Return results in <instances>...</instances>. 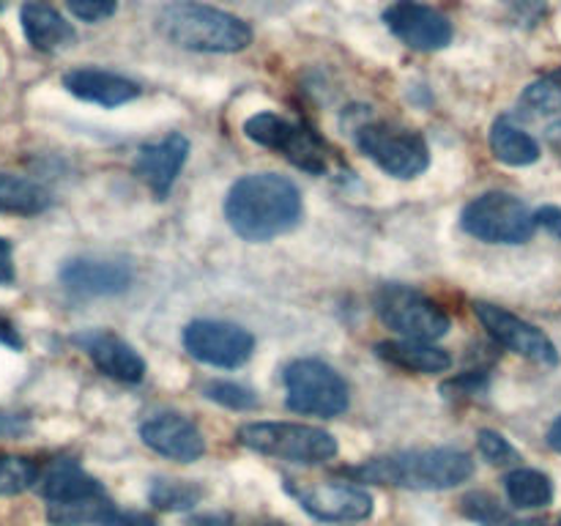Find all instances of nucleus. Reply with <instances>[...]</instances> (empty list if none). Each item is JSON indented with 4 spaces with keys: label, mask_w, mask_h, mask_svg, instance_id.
<instances>
[{
    "label": "nucleus",
    "mask_w": 561,
    "mask_h": 526,
    "mask_svg": "<svg viewBox=\"0 0 561 526\" xmlns=\"http://www.w3.org/2000/svg\"><path fill=\"white\" fill-rule=\"evenodd\" d=\"M301 192L279 173H250L230 186L225 217L236 236L263 244L290 233L301 222Z\"/></svg>",
    "instance_id": "obj_1"
},
{
    "label": "nucleus",
    "mask_w": 561,
    "mask_h": 526,
    "mask_svg": "<svg viewBox=\"0 0 561 526\" xmlns=\"http://www.w3.org/2000/svg\"><path fill=\"white\" fill-rule=\"evenodd\" d=\"M356 482L409 488V491H449L474 474V460L458 447L405 449V453L383 455L365 464L345 469Z\"/></svg>",
    "instance_id": "obj_2"
},
{
    "label": "nucleus",
    "mask_w": 561,
    "mask_h": 526,
    "mask_svg": "<svg viewBox=\"0 0 561 526\" xmlns=\"http://www.w3.org/2000/svg\"><path fill=\"white\" fill-rule=\"evenodd\" d=\"M157 31L170 44L190 53L230 55L252 44V27L244 20L197 0L164 5L157 16Z\"/></svg>",
    "instance_id": "obj_3"
},
{
    "label": "nucleus",
    "mask_w": 561,
    "mask_h": 526,
    "mask_svg": "<svg viewBox=\"0 0 561 526\" xmlns=\"http://www.w3.org/2000/svg\"><path fill=\"white\" fill-rule=\"evenodd\" d=\"M36 485L47 502V521L53 526H104L115 513L102 482L77 460L60 458L49 464Z\"/></svg>",
    "instance_id": "obj_4"
},
{
    "label": "nucleus",
    "mask_w": 561,
    "mask_h": 526,
    "mask_svg": "<svg viewBox=\"0 0 561 526\" xmlns=\"http://www.w3.org/2000/svg\"><path fill=\"white\" fill-rule=\"evenodd\" d=\"M236 442L257 455L299 466L327 464L337 455L332 433L301 422H247L236 431Z\"/></svg>",
    "instance_id": "obj_5"
},
{
    "label": "nucleus",
    "mask_w": 561,
    "mask_h": 526,
    "mask_svg": "<svg viewBox=\"0 0 561 526\" xmlns=\"http://www.w3.org/2000/svg\"><path fill=\"white\" fill-rule=\"evenodd\" d=\"M283 384L288 392L285 400L294 414L332 420L345 414L351 405V389L345 378L329 362L316 356L288 362L283 370Z\"/></svg>",
    "instance_id": "obj_6"
},
{
    "label": "nucleus",
    "mask_w": 561,
    "mask_h": 526,
    "mask_svg": "<svg viewBox=\"0 0 561 526\" xmlns=\"http://www.w3.org/2000/svg\"><path fill=\"white\" fill-rule=\"evenodd\" d=\"M373 305H376L383 327L398 332L403 340L433 343V340L444 338L453 327V318L436 299L403 283L381 285L373 296Z\"/></svg>",
    "instance_id": "obj_7"
},
{
    "label": "nucleus",
    "mask_w": 561,
    "mask_h": 526,
    "mask_svg": "<svg viewBox=\"0 0 561 526\" xmlns=\"http://www.w3.org/2000/svg\"><path fill=\"white\" fill-rule=\"evenodd\" d=\"M354 140L367 159H373L383 173L394 179H416L431 164L425 137L405 126L373 121V124L356 126Z\"/></svg>",
    "instance_id": "obj_8"
},
{
    "label": "nucleus",
    "mask_w": 561,
    "mask_h": 526,
    "mask_svg": "<svg viewBox=\"0 0 561 526\" xmlns=\"http://www.w3.org/2000/svg\"><path fill=\"white\" fill-rule=\"evenodd\" d=\"M460 228L488 244H524L535 236V214L510 192H485L460 214Z\"/></svg>",
    "instance_id": "obj_9"
},
{
    "label": "nucleus",
    "mask_w": 561,
    "mask_h": 526,
    "mask_svg": "<svg viewBox=\"0 0 561 526\" xmlns=\"http://www.w3.org/2000/svg\"><path fill=\"white\" fill-rule=\"evenodd\" d=\"M244 135L252 142L283 153L290 164L310 175H323L329 170V148L310 126L296 124L277 113H255L244 121Z\"/></svg>",
    "instance_id": "obj_10"
},
{
    "label": "nucleus",
    "mask_w": 561,
    "mask_h": 526,
    "mask_svg": "<svg viewBox=\"0 0 561 526\" xmlns=\"http://www.w3.org/2000/svg\"><path fill=\"white\" fill-rule=\"evenodd\" d=\"M285 491L299 502L310 518L332 526H354L362 524L373 515L376 504L367 488L359 482H340V480H316L301 482L288 477Z\"/></svg>",
    "instance_id": "obj_11"
},
{
    "label": "nucleus",
    "mask_w": 561,
    "mask_h": 526,
    "mask_svg": "<svg viewBox=\"0 0 561 526\" xmlns=\"http://www.w3.org/2000/svg\"><path fill=\"white\" fill-rule=\"evenodd\" d=\"M184 348L192 359L211 367H241L252 356L255 338L250 329L230 321L197 318L184 327Z\"/></svg>",
    "instance_id": "obj_12"
},
{
    "label": "nucleus",
    "mask_w": 561,
    "mask_h": 526,
    "mask_svg": "<svg viewBox=\"0 0 561 526\" xmlns=\"http://www.w3.org/2000/svg\"><path fill=\"white\" fill-rule=\"evenodd\" d=\"M474 316L480 318V323L488 329V334H491L499 345L513 351V354H520L526 356V359L546 367L559 365L557 345H553V340L548 338L542 329H537L535 323L524 321L520 316H515V312L504 310V307L499 305H491V301H474Z\"/></svg>",
    "instance_id": "obj_13"
},
{
    "label": "nucleus",
    "mask_w": 561,
    "mask_h": 526,
    "mask_svg": "<svg viewBox=\"0 0 561 526\" xmlns=\"http://www.w3.org/2000/svg\"><path fill=\"white\" fill-rule=\"evenodd\" d=\"M383 22L389 31L411 49L420 53H436L453 42V22L433 5L422 0H394L383 11Z\"/></svg>",
    "instance_id": "obj_14"
},
{
    "label": "nucleus",
    "mask_w": 561,
    "mask_h": 526,
    "mask_svg": "<svg viewBox=\"0 0 561 526\" xmlns=\"http://www.w3.org/2000/svg\"><path fill=\"white\" fill-rule=\"evenodd\" d=\"M71 343L80 351H85L88 359L96 365L99 373L115 378L121 384H137L146 376V359L140 351L131 343H126L121 334L110 332V329H88V332H77Z\"/></svg>",
    "instance_id": "obj_15"
},
{
    "label": "nucleus",
    "mask_w": 561,
    "mask_h": 526,
    "mask_svg": "<svg viewBox=\"0 0 561 526\" xmlns=\"http://www.w3.org/2000/svg\"><path fill=\"white\" fill-rule=\"evenodd\" d=\"M140 438L148 449L175 464H195L206 455L201 427L181 414H157L140 425Z\"/></svg>",
    "instance_id": "obj_16"
},
{
    "label": "nucleus",
    "mask_w": 561,
    "mask_h": 526,
    "mask_svg": "<svg viewBox=\"0 0 561 526\" xmlns=\"http://www.w3.org/2000/svg\"><path fill=\"white\" fill-rule=\"evenodd\" d=\"M186 157H190V140L181 132H170L159 142L140 148L135 159V175L159 201H164L173 190L179 173L184 170Z\"/></svg>",
    "instance_id": "obj_17"
},
{
    "label": "nucleus",
    "mask_w": 561,
    "mask_h": 526,
    "mask_svg": "<svg viewBox=\"0 0 561 526\" xmlns=\"http://www.w3.org/2000/svg\"><path fill=\"white\" fill-rule=\"evenodd\" d=\"M60 285L75 296H118L131 285V272L118 261L75 258L60 268Z\"/></svg>",
    "instance_id": "obj_18"
},
{
    "label": "nucleus",
    "mask_w": 561,
    "mask_h": 526,
    "mask_svg": "<svg viewBox=\"0 0 561 526\" xmlns=\"http://www.w3.org/2000/svg\"><path fill=\"white\" fill-rule=\"evenodd\" d=\"M64 88L71 96L99 104V107H121V104L140 96V85L135 80H129L124 75H115V71L93 69V66L66 71Z\"/></svg>",
    "instance_id": "obj_19"
},
{
    "label": "nucleus",
    "mask_w": 561,
    "mask_h": 526,
    "mask_svg": "<svg viewBox=\"0 0 561 526\" xmlns=\"http://www.w3.org/2000/svg\"><path fill=\"white\" fill-rule=\"evenodd\" d=\"M20 22L27 44L38 53H55V49L69 47L77 38L71 22H66L60 11L49 5L47 0H25L20 11Z\"/></svg>",
    "instance_id": "obj_20"
},
{
    "label": "nucleus",
    "mask_w": 561,
    "mask_h": 526,
    "mask_svg": "<svg viewBox=\"0 0 561 526\" xmlns=\"http://www.w3.org/2000/svg\"><path fill=\"white\" fill-rule=\"evenodd\" d=\"M376 354L398 370L420 373V376H436L453 367V356L447 351L420 340H383L376 345Z\"/></svg>",
    "instance_id": "obj_21"
},
{
    "label": "nucleus",
    "mask_w": 561,
    "mask_h": 526,
    "mask_svg": "<svg viewBox=\"0 0 561 526\" xmlns=\"http://www.w3.org/2000/svg\"><path fill=\"white\" fill-rule=\"evenodd\" d=\"M491 151L499 162L513 164V168H526V164H535L540 159V146L531 135H526L520 126H515L513 121L504 115L496 118L491 126Z\"/></svg>",
    "instance_id": "obj_22"
},
{
    "label": "nucleus",
    "mask_w": 561,
    "mask_h": 526,
    "mask_svg": "<svg viewBox=\"0 0 561 526\" xmlns=\"http://www.w3.org/2000/svg\"><path fill=\"white\" fill-rule=\"evenodd\" d=\"M504 491H507L510 504L518 510L548 507L553 502L551 477L540 469H526V466H518L504 477Z\"/></svg>",
    "instance_id": "obj_23"
},
{
    "label": "nucleus",
    "mask_w": 561,
    "mask_h": 526,
    "mask_svg": "<svg viewBox=\"0 0 561 526\" xmlns=\"http://www.w3.org/2000/svg\"><path fill=\"white\" fill-rule=\"evenodd\" d=\"M49 203H53V197L42 184L22 179V175L0 173V214L31 217V214L47 211Z\"/></svg>",
    "instance_id": "obj_24"
},
{
    "label": "nucleus",
    "mask_w": 561,
    "mask_h": 526,
    "mask_svg": "<svg viewBox=\"0 0 561 526\" xmlns=\"http://www.w3.org/2000/svg\"><path fill=\"white\" fill-rule=\"evenodd\" d=\"M206 499V488L192 480H175V477H153L148 485V502L164 513H184L195 510Z\"/></svg>",
    "instance_id": "obj_25"
},
{
    "label": "nucleus",
    "mask_w": 561,
    "mask_h": 526,
    "mask_svg": "<svg viewBox=\"0 0 561 526\" xmlns=\"http://www.w3.org/2000/svg\"><path fill=\"white\" fill-rule=\"evenodd\" d=\"M520 110L531 115H553L561 113V66L551 75L540 77L526 91L520 93Z\"/></svg>",
    "instance_id": "obj_26"
},
{
    "label": "nucleus",
    "mask_w": 561,
    "mask_h": 526,
    "mask_svg": "<svg viewBox=\"0 0 561 526\" xmlns=\"http://www.w3.org/2000/svg\"><path fill=\"white\" fill-rule=\"evenodd\" d=\"M38 474L42 469L36 460L22 458V455H0V496L25 493L27 488L36 485Z\"/></svg>",
    "instance_id": "obj_27"
},
{
    "label": "nucleus",
    "mask_w": 561,
    "mask_h": 526,
    "mask_svg": "<svg viewBox=\"0 0 561 526\" xmlns=\"http://www.w3.org/2000/svg\"><path fill=\"white\" fill-rule=\"evenodd\" d=\"M460 513L480 526H510V510L488 491H471L460 499Z\"/></svg>",
    "instance_id": "obj_28"
},
{
    "label": "nucleus",
    "mask_w": 561,
    "mask_h": 526,
    "mask_svg": "<svg viewBox=\"0 0 561 526\" xmlns=\"http://www.w3.org/2000/svg\"><path fill=\"white\" fill-rule=\"evenodd\" d=\"M203 395L214 403L225 405V409H233V411H250L257 405V395L252 392L250 387H241L236 381H208L203 387Z\"/></svg>",
    "instance_id": "obj_29"
},
{
    "label": "nucleus",
    "mask_w": 561,
    "mask_h": 526,
    "mask_svg": "<svg viewBox=\"0 0 561 526\" xmlns=\"http://www.w3.org/2000/svg\"><path fill=\"white\" fill-rule=\"evenodd\" d=\"M477 447H480L482 458L493 466H510L520 460L518 449H515L502 433L491 431V427H482V431L477 433Z\"/></svg>",
    "instance_id": "obj_30"
},
{
    "label": "nucleus",
    "mask_w": 561,
    "mask_h": 526,
    "mask_svg": "<svg viewBox=\"0 0 561 526\" xmlns=\"http://www.w3.org/2000/svg\"><path fill=\"white\" fill-rule=\"evenodd\" d=\"M66 5H69V11L77 16V20L91 22L93 25V22H102L115 14L118 0H66Z\"/></svg>",
    "instance_id": "obj_31"
},
{
    "label": "nucleus",
    "mask_w": 561,
    "mask_h": 526,
    "mask_svg": "<svg viewBox=\"0 0 561 526\" xmlns=\"http://www.w3.org/2000/svg\"><path fill=\"white\" fill-rule=\"evenodd\" d=\"M31 431V420L25 414L0 411V438H20Z\"/></svg>",
    "instance_id": "obj_32"
},
{
    "label": "nucleus",
    "mask_w": 561,
    "mask_h": 526,
    "mask_svg": "<svg viewBox=\"0 0 561 526\" xmlns=\"http://www.w3.org/2000/svg\"><path fill=\"white\" fill-rule=\"evenodd\" d=\"M16 268H14V247L9 239L0 236V285H14Z\"/></svg>",
    "instance_id": "obj_33"
},
{
    "label": "nucleus",
    "mask_w": 561,
    "mask_h": 526,
    "mask_svg": "<svg viewBox=\"0 0 561 526\" xmlns=\"http://www.w3.org/2000/svg\"><path fill=\"white\" fill-rule=\"evenodd\" d=\"M535 225L537 228H546L548 233L561 239V208L559 206H542L540 211H535Z\"/></svg>",
    "instance_id": "obj_34"
},
{
    "label": "nucleus",
    "mask_w": 561,
    "mask_h": 526,
    "mask_svg": "<svg viewBox=\"0 0 561 526\" xmlns=\"http://www.w3.org/2000/svg\"><path fill=\"white\" fill-rule=\"evenodd\" d=\"M0 345H5V348L11 351L25 348V340H22L20 329H16L14 321H11L9 316H3V312H0Z\"/></svg>",
    "instance_id": "obj_35"
},
{
    "label": "nucleus",
    "mask_w": 561,
    "mask_h": 526,
    "mask_svg": "<svg viewBox=\"0 0 561 526\" xmlns=\"http://www.w3.org/2000/svg\"><path fill=\"white\" fill-rule=\"evenodd\" d=\"M104 526H159V524L142 513H118V510H115Z\"/></svg>",
    "instance_id": "obj_36"
},
{
    "label": "nucleus",
    "mask_w": 561,
    "mask_h": 526,
    "mask_svg": "<svg viewBox=\"0 0 561 526\" xmlns=\"http://www.w3.org/2000/svg\"><path fill=\"white\" fill-rule=\"evenodd\" d=\"M186 526H233V515L230 513H201L192 515Z\"/></svg>",
    "instance_id": "obj_37"
},
{
    "label": "nucleus",
    "mask_w": 561,
    "mask_h": 526,
    "mask_svg": "<svg viewBox=\"0 0 561 526\" xmlns=\"http://www.w3.org/2000/svg\"><path fill=\"white\" fill-rule=\"evenodd\" d=\"M504 3L515 5V11H518L520 16H526V20H531V22H535L537 16L542 14V9H546V5H542V0H504Z\"/></svg>",
    "instance_id": "obj_38"
},
{
    "label": "nucleus",
    "mask_w": 561,
    "mask_h": 526,
    "mask_svg": "<svg viewBox=\"0 0 561 526\" xmlns=\"http://www.w3.org/2000/svg\"><path fill=\"white\" fill-rule=\"evenodd\" d=\"M546 140H548V146L553 148V151L559 153L561 157V121H557V124H551L546 129Z\"/></svg>",
    "instance_id": "obj_39"
},
{
    "label": "nucleus",
    "mask_w": 561,
    "mask_h": 526,
    "mask_svg": "<svg viewBox=\"0 0 561 526\" xmlns=\"http://www.w3.org/2000/svg\"><path fill=\"white\" fill-rule=\"evenodd\" d=\"M548 447L557 449V453L561 455V414L553 420L551 431H548Z\"/></svg>",
    "instance_id": "obj_40"
},
{
    "label": "nucleus",
    "mask_w": 561,
    "mask_h": 526,
    "mask_svg": "<svg viewBox=\"0 0 561 526\" xmlns=\"http://www.w3.org/2000/svg\"><path fill=\"white\" fill-rule=\"evenodd\" d=\"M510 526H546L542 521H524V524H510Z\"/></svg>",
    "instance_id": "obj_41"
},
{
    "label": "nucleus",
    "mask_w": 561,
    "mask_h": 526,
    "mask_svg": "<svg viewBox=\"0 0 561 526\" xmlns=\"http://www.w3.org/2000/svg\"><path fill=\"white\" fill-rule=\"evenodd\" d=\"M0 11H3V0H0Z\"/></svg>",
    "instance_id": "obj_42"
},
{
    "label": "nucleus",
    "mask_w": 561,
    "mask_h": 526,
    "mask_svg": "<svg viewBox=\"0 0 561 526\" xmlns=\"http://www.w3.org/2000/svg\"><path fill=\"white\" fill-rule=\"evenodd\" d=\"M268 526H285V524H268Z\"/></svg>",
    "instance_id": "obj_43"
},
{
    "label": "nucleus",
    "mask_w": 561,
    "mask_h": 526,
    "mask_svg": "<svg viewBox=\"0 0 561 526\" xmlns=\"http://www.w3.org/2000/svg\"><path fill=\"white\" fill-rule=\"evenodd\" d=\"M559 526H561V521H559Z\"/></svg>",
    "instance_id": "obj_44"
}]
</instances>
